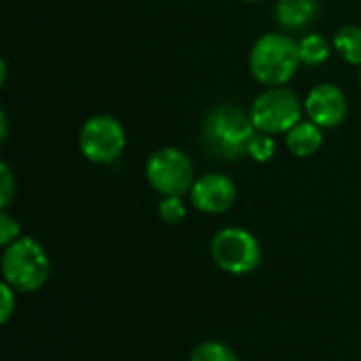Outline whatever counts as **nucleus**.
Segmentation results:
<instances>
[{"label": "nucleus", "instance_id": "19", "mask_svg": "<svg viewBox=\"0 0 361 361\" xmlns=\"http://www.w3.org/2000/svg\"><path fill=\"white\" fill-rule=\"evenodd\" d=\"M17 292L2 281L0 286V324H8V319L13 317L15 309H17Z\"/></svg>", "mask_w": 361, "mask_h": 361}, {"label": "nucleus", "instance_id": "10", "mask_svg": "<svg viewBox=\"0 0 361 361\" xmlns=\"http://www.w3.org/2000/svg\"><path fill=\"white\" fill-rule=\"evenodd\" d=\"M319 15V0H277L275 19L286 32H302Z\"/></svg>", "mask_w": 361, "mask_h": 361}, {"label": "nucleus", "instance_id": "20", "mask_svg": "<svg viewBox=\"0 0 361 361\" xmlns=\"http://www.w3.org/2000/svg\"><path fill=\"white\" fill-rule=\"evenodd\" d=\"M0 127H2V129H0V140L4 142L6 135H8V125H6V114H4V112L0 114Z\"/></svg>", "mask_w": 361, "mask_h": 361}, {"label": "nucleus", "instance_id": "16", "mask_svg": "<svg viewBox=\"0 0 361 361\" xmlns=\"http://www.w3.org/2000/svg\"><path fill=\"white\" fill-rule=\"evenodd\" d=\"M159 218L165 224H180L186 218V203L182 197H163L159 203Z\"/></svg>", "mask_w": 361, "mask_h": 361}, {"label": "nucleus", "instance_id": "3", "mask_svg": "<svg viewBox=\"0 0 361 361\" xmlns=\"http://www.w3.org/2000/svg\"><path fill=\"white\" fill-rule=\"evenodd\" d=\"M0 267L4 283L21 294L40 290L51 275V262L44 247L32 237H19L6 245Z\"/></svg>", "mask_w": 361, "mask_h": 361}, {"label": "nucleus", "instance_id": "8", "mask_svg": "<svg viewBox=\"0 0 361 361\" xmlns=\"http://www.w3.org/2000/svg\"><path fill=\"white\" fill-rule=\"evenodd\" d=\"M349 102L345 91L334 82H319L305 97V114L322 129H334L345 123Z\"/></svg>", "mask_w": 361, "mask_h": 361}, {"label": "nucleus", "instance_id": "5", "mask_svg": "<svg viewBox=\"0 0 361 361\" xmlns=\"http://www.w3.org/2000/svg\"><path fill=\"white\" fill-rule=\"evenodd\" d=\"M144 173L152 190L163 197H184L197 180L190 157L176 146L154 150L146 161Z\"/></svg>", "mask_w": 361, "mask_h": 361}, {"label": "nucleus", "instance_id": "14", "mask_svg": "<svg viewBox=\"0 0 361 361\" xmlns=\"http://www.w3.org/2000/svg\"><path fill=\"white\" fill-rule=\"evenodd\" d=\"M190 361H241L239 355L218 341H205L197 345L190 353Z\"/></svg>", "mask_w": 361, "mask_h": 361}, {"label": "nucleus", "instance_id": "21", "mask_svg": "<svg viewBox=\"0 0 361 361\" xmlns=\"http://www.w3.org/2000/svg\"><path fill=\"white\" fill-rule=\"evenodd\" d=\"M241 2H250V4H256V2H264V0H241Z\"/></svg>", "mask_w": 361, "mask_h": 361}, {"label": "nucleus", "instance_id": "13", "mask_svg": "<svg viewBox=\"0 0 361 361\" xmlns=\"http://www.w3.org/2000/svg\"><path fill=\"white\" fill-rule=\"evenodd\" d=\"M298 49H300L302 63L313 68V66H322L324 61H328L334 47L322 34H307L298 40Z\"/></svg>", "mask_w": 361, "mask_h": 361}, {"label": "nucleus", "instance_id": "12", "mask_svg": "<svg viewBox=\"0 0 361 361\" xmlns=\"http://www.w3.org/2000/svg\"><path fill=\"white\" fill-rule=\"evenodd\" d=\"M334 51L349 63L361 68V27L355 23H347L334 32L332 38Z\"/></svg>", "mask_w": 361, "mask_h": 361}, {"label": "nucleus", "instance_id": "17", "mask_svg": "<svg viewBox=\"0 0 361 361\" xmlns=\"http://www.w3.org/2000/svg\"><path fill=\"white\" fill-rule=\"evenodd\" d=\"M15 190H17V182H15L11 167L6 163H0V207L2 209H6L11 205Z\"/></svg>", "mask_w": 361, "mask_h": 361}, {"label": "nucleus", "instance_id": "7", "mask_svg": "<svg viewBox=\"0 0 361 361\" xmlns=\"http://www.w3.org/2000/svg\"><path fill=\"white\" fill-rule=\"evenodd\" d=\"M214 262L231 275H247L260 267L262 250L258 239L239 226H226L212 239Z\"/></svg>", "mask_w": 361, "mask_h": 361}, {"label": "nucleus", "instance_id": "2", "mask_svg": "<svg viewBox=\"0 0 361 361\" xmlns=\"http://www.w3.org/2000/svg\"><path fill=\"white\" fill-rule=\"evenodd\" d=\"M247 66L260 85L283 87L302 66L298 40L283 32H267L252 44Z\"/></svg>", "mask_w": 361, "mask_h": 361}, {"label": "nucleus", "instance_id": "4", "mask_svg": "<svg viewBox=\"0 0 361 361\" xmlns=\"http://www.w3.org/2000/svg\"><path fill=\"white\" fill-rule=\"evenodd\" d=\"M305 102L290 87H267L252 104L250 116L256 131L269 135H286L302 121Z\"/></svg>", "mask_w": 361, "mask_h": 361}, {"label": "nucleus", "instance_id": "15", "mask_svg": "<svg viewBox=\"0 0 361 361\" xmlns=\"http://www.w3.org/2000/svg\"><path fill=\"white\" fill-rule=\"evenodd\" d=\"M277 152V144H275V135L256 131L247 144V157L254 159L256 163H267L275 157Z\"/></svg>", "mask_w": 361, "mask_h": 361}, {"label": "nucleus", "instance_id": "18", "mask_svg": "<svg viewBox=\"0 0 361 361\" xmlns=\"http://www.w3.org/2000/svg\"><path fill=\"white\" fill-rule=\"evenodd\" d=\"M19 237H21V226H19V222H17L13 216H8L6 209H2V214H0V245L6 247V245H11L13 241H17Z\"/></svg>", "mask_w": 361, "mask_h": 361}, {"label": "nucleus", "instance_id": "11", "mask_svg": "<svg viewBox=\"0 0 361 361\" xmlns=\"http://www.w3.org/2000/svg\"><path fill=\"white\" fill-rule=\"evenodd\" d=\"M322 144H324V129L309 118L307 121L302 118L286 133V146L298 159L313 157L322 148Z\"/></svg>", "mask_w": 361, "mask_h": 361}, {"label": "nucleus", "instance_id": "22", "mask_svg": "<svg viewBox=\"0 0 361 361\" xmlns=\"http://www.w3.org/2000/svg\"><path fill=\"white\" fill-rule=\"evenodd\" d=\"M360 87H361V68H360Z\"/></svg>", "mask_w": 361, "mask_h": 361}, {"label": "nucleus", "instance_id": "1", "mask_svg": "<svg viewBox=\"0 0 361 361\" xmlns=\"http://www.w3.org/2000/svg\"><path fill=\"white\" fill-rule=\"evenodd\" d=\"M256 127L250 112L233 104L212 108L201 123V144L209 157L220 161H237L247 157V144Z\"/></svg>", "mask_w": 361, "mask_h": 361}, {"label": "nucleus", "instance_id": "9", "mask_svg": "<svg viewBox=\"0 0 361 361\" xmlns=\"http://www.w3.org/2000/svg\"><path fill=\"white\" fill-rule=\"evenodd\" d=\"M190 203L197 212L218 216L228 212L237 201V184L226 173H205L195 180L190 192Z\"/></svg>", "mask_w": 361, "mask_h": 361}, {"label": "nucleus", "instance_id": "6", "mask_svg": "<svg viewBox=\"0 0 361 361\" xmlns=\"http://www.w3.org/2000/svg\"><path fill=\"white\" fill-rule=\"evenodd\" d=\"M127 133L123 123L112 114H95L85 121L78 133L80 154L95 165H110L125 152Z\"/></svg>", "mask_w": 361, "mask_h": 361}]
</instances>
